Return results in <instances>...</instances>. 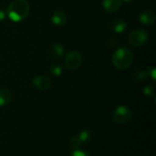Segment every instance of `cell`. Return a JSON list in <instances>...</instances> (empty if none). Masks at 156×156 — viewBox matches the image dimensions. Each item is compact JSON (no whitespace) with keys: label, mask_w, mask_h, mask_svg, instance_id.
I'll use <instances>...</instances> for the list:
<instances>
[{"label":"cell","mask_w":156,"mask_h":156,"mask_svg":"<svg viewBox=\"0 0 156 156\" xmlns=\"http://www.w3.org/2000/svg\"><path fill=\"white\" fill-rule=\"evenodd\" d=\"M30 6L27 0H14L7 8L8 17L14 22H20L26 19L29 14Z\"/></svg>","instance_id":"cell-1"},{"label":"cell","mask_w":156,"mask_h":156,"mask_svg":"<svg viewBox=\"0 0 156 156\" xmlns=\"http://www.w3.org/2000/svg\"><path fill=\"white\" fill-rule=\"evenodd\" d=\"M134 60L133 53L126 48H118L112 57V62L113 66L121 70H124L130 68Z\"/></svg>","instance_id":"cell-2"},{"label":"cell","mask_w":156,"mask_h":156,"mask_svg":"<svg viewBox=\"0 0 156 156\" xmlns=\"http://www.w3.org/2000/svg\"><path fill=\"white\" fill-rule=\"evenodd\" d=\"M132 111L129 107L125 105L118 106L112 114V120L113 122L118 124H123L128 122L132 119Z\"/></svg>","instance_id":"cell-3"},{"label":"cell","mask_w":156,"mask_h":156,"mask_svg":"<svg viewBox=\"0 0 156 156\" xmlns=\"http://www.w3.org/2000/svg\"><path fill=\"white\" fill-rule=\"evenodd\" d=\"M83 62L82 55L78 51H70L64 58L63 65L66 69L74 70L81 66Z\"/></svg>","instance_id":"cell-4"},{"label":"cell","mask_w":156,"mask_h":156,"mask_svg":"<svg viewBox=\"0 0 156 156\" xmlns=\"http://www.w3.org/2000/svg\"><path fill=\"white\" fill-rule=\"evenodd\" d=\"M127 40L133 47H141L148 40V33L143 29L133 30L128 35Z\"/></svg>","instance_id":"cell-5"},{"label":"cell","mask_w":156,"mask_h":156,"mask_svg":"<svg viewBox=\"0 0 156 156\" xmlns=\"http://www.w3.org/2000/svg\"><path fill=\"white\" fill-rule=\"evenodd\" d=\"M32 84L37 90H41V91H45L50 88L51 80L48 77H47L45 75H39V76H37L33 79Z\"/></svg>","instance_id":"cell-6"},{"label":"cell","mask_w":156,"mask_h":156,"mask_svg":"<svg viewBox=\"0 0 156 156\" xmlns=\"http://www.w3.org/2000/svg\"><path fill=\"white\" fill-rule=\"evenodd\" d=\"M51 21L54 25L58 26V27H62L64 26L67 21H68V16L67 14L60 9L56 10L52 16H51Z\"/></svg>","instance_id":"cell-7"},{"label":"cell","mask_w":156,"mask_h":156,"mask_svg":"<svg viewBox=\"0 0 156 156\" xmlns=\"http://www.w3.org/2000/svg\"><path fill=\"white\" fill-rule=\"evenodd\" d=\"M122 0H103L102 6L107 13L116 12L122 5Z\"/></svg>","instance_id":"cell-8"},{"label":"cell","mask_w":156,"mask_h":156,"mask_svg":"<svg viewBox=\"0 0 156 156\" xmlns=\"http://www.w3.org/2000/svg\"><path fill=\"white\" fill-rule=\"evenodd\" d=\"M155 14L152 10H145L139 16V20L141 23L146 26L153 25L155 22Z\"/></svg>","instance_id":"cell-9"},{"label":"cell","mask_w":156,"mask_h":156,"mask_svg":"<svg viewBox=\"0 0 156 156\" xmlns=\"http://www.w3.org/2000/svg\"><path fill=\"white\" fill-rule=\"evenodd\" d=\"M127 27V23L124 19L122 18H116L112 20L110 24V28L114 33H122L123 32Z\"/></svg>","instance_id":"cell-10"},{"label":"cell","mask_w":156,"mask_h":156,"mask_svg":"<svg viewBox=\"0 0 156 156\" xmlns=\"http://www.w3.org/2000/svg\"><path fill=\"white\" fill-rule=\"evenodd\" d=\"M64 47L58 43H54L52 44L49 48H48V54L51 58L58 59L59 58H61L64 54Z\"/></svg>","instance_id":"cell-11"},{"label":"cell","mask_w":156,"mask_h":156,"mask_svg":"<svg viewBox=\"0 0 156 156\" xmlns=\"http://www.w3.org/2000/svg\"><path fill=\"white\" fill-rule=\"evenodd\" d=\"M13 94L8 89H0V107L5 106L12 101Z\"/></svg>","instance_id":"cell-12"},{"label":"cell","mask_w":156,"mask_h":156,"mask_svg":"<svg viewBox=\"0 0 156 156\" xmlns=\"http://www.w3.org/2000/svg\"><path fill=\"white\" fill-rule=\"evenodd\" d=\"M77 136L79 137V139H80V141L81 142L82 144H89L91 141L92 133L90 131H89V130H83Z\"/></svg>","instance_id":"cell-13"},{"label":"cell","mask_w":156,"mask_h":156,"mask_svg":"<svg viewBox=\"0 0 156 156\" xmlns=\"http://www.w3.org/2000/svg\"><path fill=\"white\" fill-rule=\"evenodd\" d=\"M148 76V73H147V70L145 69H138L135 70L134 74H133V78L138 80V81H144V80H146Z\"/></svg>","instance_id":"cell-14"},{"label":"cell","mask_w":156,"mask_h":156,"mask_svg":"<svg viewBox=\"0 0 156 156\" xmlns=\"http://www.w3.org/2000/svg\"><path fill=\"white\" fill-rule=\"evenodd\" d=\"M49 71L50 73L53 75V76H60L62 74V71H63V69L61 67L60 64L58 63H54V64H51L50 65V68H49Z\"/></svg>","instance_id":"cell-15"},{"label":"cell","mask_w":156,"mask_h":156,"mask_svg":"<svg viewBox=\"0 0 156 156\" xmlns=\"http://www.w3.org/2000/svg\"><path fill=\"white\" fill-rule=\"evenodd\" d=\"M81 145H82V144H81V142L80 141V139H79L78 136H73V137L70 138L69 141V148H71L72 150L80 149Z\"/></svg>","instance_id":"cell-16"},{"label":"cell","mask_w":156,"mask_h":156,"mask_svg":"<svg viewBox=\"0 0 156 156\" xmlns=\"http://www.w3.org/2000/svg\"><path fill=\"white\" fill-rule=\"evenodd\" d=\"M69 156H90V154L86 152L85 150L82 149H77V150H73Z\"/></svg>","instance_id":"cell-17"},{"label":"cell","mask_w":156,"mask_h":156,"mask_svg":"<svg viewBox=\"0 0 156 156\" xmlns=\"http://www.w3.org/2000/svg\"><path fill=\"white\" fill-rule=\"evenodd\" d=\"M144 94L146 95V96H149V97H153L154 95V89L152 87V86H145L144 88Z\"/></svg>","instance_id":"cell-18"},{"label":"cell","mask_w":156,"mask_h":156,"mask_svg":"<svg viewBox=\"0 0 156 156\" xmlns=\"http://www.w3.org/2000/svg\"><path fill=\"white\" fill-rule=\"evenodd\" d=\"M155 69L154 68H148L147 69V73H148V75H151V77H152V79L154 80H155Z\"/></svg>","instance_id":"cell-19"},{"label":"cell","mask_w":156,"mask_h":156,"mask_svg":"<svg viewBox=\"0 0 156 156\" xmlns=\"http://www.w3.org/2000/svg\"><path fill=\"white\" fill-rule=\"evenodd\" d=\"M5 12L2 8H0V21H2L5 18Z\"/></svg>","instance_id":"cell-20"},{"label":"cell","mask_w":156,"mask_h":156,"mask_svg":"<svg viewBox=\"0 0 156 156\" xmlns=\"http://www.w3.org/2000/svg\"><path fill=\"white\" fill-rule=\"evenodd\" d=\"M123 1H124V2H131L132 0H122V2H123Z\"/></svg>","instance_id":"cell-21"}]
</instances>
